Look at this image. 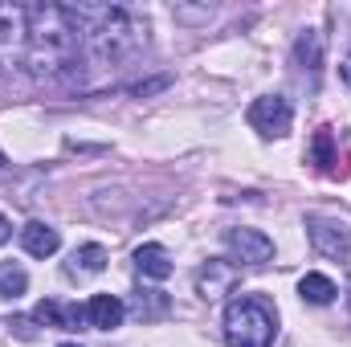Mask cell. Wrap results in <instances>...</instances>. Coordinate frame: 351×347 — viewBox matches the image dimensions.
Returning <instances> with one entry per match:
<instances>
[{"label": "cell", "mask_w": 351, "mask_h": 347, "mask_svg": "<svg viewBox=\"0 0 351 347\" xmlns=\"http://www.w3.org/2000/svg\"><path fill=\"white\" fill-rule=\"evenodd\" d=\"M168 307H172V302H168V294H164V290H139V294H135V315H139L143 323L164 319V315H168Z\"/></svg>", "instance_id": "cell-14"}, {"label": "cell", "mask_w": 351, "mask_h": 347, "mask_svg": "<svg viewBox=\"0 0 351 347\" xmlns=\"http://www.w3.org/2000/svg\"><path fill=\"white\" fill-rule=\"evenodd\" d=\"M0 53H4V49H0Z\"/></svg>", "instance_id": "cell-21"}, {"label": "cell", "mask_w": 351, "mask_h": 347, "mask_svg": "<svg viewBox=\"0 0 351 347\" xmlns=\"http://www.w3.org/2000/svg\"><path fill=\"white\" fill-rule=\"evenodd\" d=\"M25 70L37 82H70L82 70V33L66 4H33L29 8Z\"/></svg>", "instance_id": "cell-1"}, {"label": "cell", "mask_w": 351, "mask_h": 347, "mask_svg": "<svg viewBox=\"0 0 351 347\" xmlns=\"http://www.w3.org/2000/svg\"><path fill=\"white\" fill-rule=\"evenodd\" d=\"M21 246H25V254L29 258H49V254H58V229H49V225H41V221H29L25 229H21Z\"/></svg>", "instance_id": "cell-10"}, {"label": "cell", "mask_w": 351, "mask_h": 347, "mask_svg": "<svg viewBox=\"0 0 351 347\" xmlns=\"http://www.w3.org/2000/svg\"><path fill=\"white\" fill-rule=\"evenodd\" d=\"M25 290H29V274H25L21 265L4 261V265H0V298H21Z\"/></svg>", "instance_id": "cell-16"}, {"label": "cell", "mask_w": 351, "mask_h": 347, "mask_svg": "<svg viewBox=\"0 0 351 347\" xmlns=\"http://www.w3.org/2000/svg\"><path fill=\"white\" fill-rule=\"evenodd\" d=\"M278 315L258 294H237L225 307V344L229 347H274Z\"/></svg>", "instance_id": "cell-3"}, {"label": "cell", "mask_w": 351, "mask_h": 347, "mask_svg": "<svg viewBox=\"0 0 351 347\" xmlns=\"http://www.w3.org/2000/svg\"><path fill=\"white\" fill-rule=\"evenodd\" d=\"M135 270H139L143 278L164 282V278L172 274V258H168L164 246H139V250H135Z\"/></svg>", "instance_id": "cell-12"}, {"label": "cell", "mask_w": 351, "mask_h": 347, "mask_svg": "<svg viewBox=\"0 0 351 347\" xmlns=\"http://www.w3.org/2000/svg\"><path fill=\"white\" fill-rule=\"evenodd\" d=\"M225 246H229L233 261H241V265H265V261H274V241L265 237L262 229H229Z\"/></svg>", "instance_id": "cell-7"}, {"label": "cell", "mask_w": 351, "mask_h": 347, "mask_svg": "<svg viewBox=\"0 0 351 347\" xmlns=\"http://www.w3.org/2000/svg\"><path fill=\"white\" fill-rule=\"evenodd\" d=\"M311 152H315V160H319V168H335V143H331V127H319L315 131V143H311Z\"/></svg>", "instance_id": "cell-17"}, {"label": "cell", "mask_w": 351, "mask_h": 347, "mask_svg": "<svg viewBox=\"0 0 351 347\" xmlns=\"http://www.w3.org/2000/svg\"><path fill=\"white\" fill-rule=\"evenodd\" d=\"M339 74H343V82H348V86H351V53H348V58H343V66H339Z\"/></svg>", "instance_id": "cell-19"}, {"label": "cell", "mask_w": 351, "mask_h": 347, "mask_svg": "<svg viewBox=\"0 0 351 347\" xmlns=\"http://www.w3.org/2000/svg\"><path fill=\"white\" fill-rule=\"evenodd\" d=\"M290 123H294V106L282 94H265L250 106V127L262 131L265 139H282L290 131Z\"/></svg>", "instance_id": "cell-5"}, {"label": "cell", "mask_w": 351, "mask_h": 347, "mask_svg": "<svg viewBox=\"0 0 351 347\" xmlns=\"http://www.w3.org/2000/svg\"><path fill=\"white\" fill-rule=\"evenodd\" d=\"M123 315H127V307L114 294H94L86 302V319H90V327H98V331H114L123 323Z\"/></svg>", "instance_id": "cell-9"}, {"label": "cell", "mask_w": 351, "mask_h": 347, "mask_svg": "<svg viewBox=\"0 0 351 347\" xmlns=\"http://www.w3.org/2000/svg\"><path fill=\"white\" fill-rule=\"evenodd\" d=\"M70 16L94 66H123L147 45V21L131 4H78Z\"/></svg>", "instance_id": "cell-2"}, {"label": "cell", "mask_w": 351, "mask_h": 347, "mask_svg": "<svg viewBox=\"0 0 351 347\" xmlns=\"http://www.w3.org/2000/svg\"><path fill=\"white\" fill-rule=\"evenodd\" d=\"M323 49H327L323 33H319V29H306V33L294 41V62H298V70L319 74V70H323Z\"/></svg>", "instance_id": "cell-11"}, {"label": "cell", "mask_w": 351, "mask_h": 347, "mask_svg": "<svg viewBox=\"0 0 351 347\" xmlns=\"http://www.w3.org/2000/svg\"><path fill=\"white\" fill-rule=\"evenodd\" d=\"M33 319H37V323H45V327H53V331H78V323H82V311H78L74 302L45 298V302H37Z\"/></svg>", "instance_id": "cell-8"}, {"label": "cell", "mask_w": 351, "mask_h": 347, "mask_svg": "<svg viewBox=\"0 0 351 347\" xmlns=\"http://www.w3.org/2000/svg\"><path fill=\"white\" fill-rule=\"evenodd\" d=\"M298 294H302V302H311V307H327V302H335V282L327 278V274H306L302 282H298Z\"/></svg>", "instance_id": "cell-13"}, {"label": "cell", "mask_w": 351, "mask_h": 347, "mask_svg": "<svg viewBox=\"0 0 351 347\" xmlns=\"http://www.w3.org/2000/svg\"><path fill=\"white\" fill-rule=\"evenodd\" d=\"M8 237H12V225H8V217H0V246H4Z\"/></svg>", "instance_id": "cell-18"}, {"label": "cell", "mask_w": 351, "mask_h": 347, "mask_svg": "<svg viewBox=\"0 0 351 347\" xmlns=\"http://www.w3.org/2000/svg\"><path fill=\"white\" fill-rule=\"evenodd\" d=\"M62 347H82V344H62Z\"/></svg>", "instance_id": "cell-20"}, {"label": "cell", "mask_w": 351, "mask_h": 347, "mask_svg": "<svg viewBox=\"0 0 351 347\" xmlns=\"http://www.w3.org/2000/svg\"><path fill=\"white\" fill-rule=\"evenodd\" d=\"M306 237L311 246L331 261H348L351 258V225L339 217H323V213H311L306 217Z\"/></svg>", "instance_id": "cell-4"}, {"label": "cell", "mask_w": 351, "mask_h": 347, "mask_svg": "<svg viewBox=\"0 0 351 347\" xmlns=\"http://www.w3.org/2000/svg\"><path fill=\"white\" fill-rule=\"evenodd\" d=\"M237 282H241V270H237L233 261H225V258H208L200 270H196V294H200V298H208V302H217V298L233 294V290H237Z\"/></svg>", "instance_id": "cell-6"}, {"label": "cell", "mask_w": 351, "mask_h": 347, "mask_svg": "<svg viewBox=\"0 0 351 347\" xmlns=\"http://www.w3.org/2000/svg\"><path fill=\"white\" fill-rule=\"evenodd\" d=\"M106 270V250L102 246H82L70 258V274H102Z\"/></svg>", "instance_id": "cell-15"}]
</instances>
